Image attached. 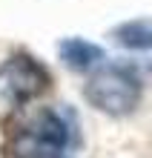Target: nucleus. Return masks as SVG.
<instances>
[{
    "instance_id": "3",
    "label": "nucleus",
    "mask_w": 152,
    "mask_h": 158,
    "mask_svg": "<svg viewBox=\"0 0 152 158\" xmlns=\"http://www.w3.org/2000/svg\"><path fill=\"white\" fill-rule=\"evenodd\" d=\"M49 69L29 52H14L0 63V95L14 106L37 98L49 86Z\"/></svg>"
},
{
    "instance_id": "5",
    "label": "nucleus",
    "mask_w": 152,
    "mask_h": 158,
    "mask_svg": "<svg viewBox=\"0 0 152 158\" xmlns=\"http://www.w3.org/2000/svg\"><path fill=\"white\" fill-rule=\"evenodd\" d=\"M123 49H135V52H152V20L149 17H138V20H126L115 26L112 32Z\"/></svg>"
},
{
    "instance_id": "1",
    "label": "nucleus",
    "mask_w": 152,
    "mask_h": 158,
    "mask_svg": "<svg viewBox=\"0 0 152 158\" xmlns=\"http://www.w3.org/2000/svg\"><path fill=\"white\" fill-rule=\"evenodd\" d=\"M86 101L106 115H126L141 101V78L123 63H106L86 81Z\"/></svg>"
},
{
    "instance_id": "4",
    "label": "nucleus",
    "mask_w": 152,
    "mask_h": 158,
    "mask_svg": "<svg viewBox=\"0 0 152 158\" xmlns=\"http://www.w3.org/2000/svg\"><path fill=\"white\" fill-rule=\"evenodd\" d=\"M58 55H60V60L66 66L75 69V72L92 69L103 60V49L92 40H83V38H63L58 43Z\"/></svg>"
},
{
    "instance_id": "2",
    "label": "nucleus",
    "mask_w": 152,
    "mask_h": 158,
    "mask_svg": "<svg viewBox=\"0 0 152 158\" xmlns=\"http://www.w3.org/2000/svg\"><path fill=\"white\" fill-rule=\"evenodd\" d=\"M69 144V124L55 109H40L14 138L17 158H63Z\"/></svg>"
}]
</instances>
